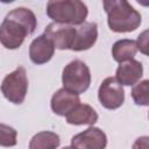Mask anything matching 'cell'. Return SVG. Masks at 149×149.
<instances>
[{
    "instance_id": "1",
    "label": "cell",
    "mask_w": 149,
    "mask_h": 149,
    "mask_svg": "<svg viewBox=\"0 0 149 149\" xmlns=\"http://www.w3.org/2000/svg\"><path fill=\"white\" fill-rule=\"evenodd\" d=\"M37 26L35 14L26 8L17 7L10 10L0 26V41L6 49H17Z\"/></svg>"
},
{
    "instance_id": "2",
    "label": "cell",
    "mask_w": 149,
    "mask_h": 149,
    "mask_svg": "<svg viewBox=\"0 0 149 149\" xmlns=\"http://www.w3.org/2000/svg\"><path fill=\"white\" fill-rule=\"evenodd\" d=\"M104 8L111 30L115 33H129L141 24V14L126 0H105Z\"/></svg>"
},
{
    "instance_id": "3",
    "label": "cell",
    "mask_w": 149,
    "mask_h": 149,
    "mask_svg": "<svg viewBox=\"0 0 149 149\" xmlns=\"http://www.w3.org/2000/svg\"><path fill=\"white\" fill-rule=\"evenodd\" d=\"M87 7L79 0L49 1L47 3V15L57 23L83 24L87 16Z\"/></svg>"
},
{
    "instance_id": "4",
    "label": "cell",
    "mask_w": 149,
    "mask_h": 149,
    "mask_svg": "<svg viewBox=\"0 0 149 149\" xmlns=\"http://www.w3.org/2000/svg\"><path fill=\"white\" fill-rule=\"evenodd\" d=\"M62 83L65 90L76 94L84 93L91 84V72L88 66L80 59L70 62L63 69Z\"/></svg>"
},
{
    "instance_id": "5",
    "label": "cell",
    "mask_w": 149,
    "mask_h": 149,
    "mask_svg": "<svg viewBox=\"0 0 149 149\" xmlns=\"http://www.w3.org/2000/svg\"><path fill=\"white\" fill-rule=\"evenodd\" d=\"M28 91V78L23 66H19L13 72L7 74L1 84L3 97L13 104L20 105L23 102Z\"/></svg>"
},
{
    "instance_id": "6",
    "label": "cell",
    "mask_w": 149,
    "mask_h": 149,
    "mask_svg": "<svg viewBox=\"0 0 149 149\" xmlns=\"http://www.w3.org/2000/svg\"><path fill=\"white\" fill-rule=\"evenodd\" d=\"M98 98L105 108L116 109L125 101V91L116 78L108 77L100 84L98 90Z\"/></svg>"
},
{
    "instance_id": "7",
    "label": "cell",
    "mask_w": 149,
    "mask_h": 149,
    "mask_svg": "<svg viewBox=\"0 0 149 149\" xmlns=\"http://www.w3.org/2000/svg\"><path fill=\"white\" fill-rule=\"evenodd\" d=\"M76 34H77V28L70 24L57 23V22H52L48 24L44 29V35L54 43L55 48L59 50L71 49L74 42Z\"/></svg>"
},
{
    "instance_id": "8",
    "label": "cell",
    "mask_w": 149,
    "mask_h": 149,
    "mask_svg": "<svg viewBox=\"0 0 149 149\" xmlns=\"http://www.w3.org/2000/svg\"><path fill=\"white\" fill-rule=\"evenodd\" d=\"M71 146L76 149H105L107 146L106 134L97 127H88L71 139Z\"/></svg>"
},
{
    "instance_id": "9",
    "label": "cell",
    "mask_w": 149,
    "mask_h": 149,
    "mask_svg": "<svg viewBox=\"0 0 149 149\" xmlns=\"http://www.w3.org/2000/svg\"><path fill=\"white\" fill-rule=\"evenodd\" d=\"M79 102L80 99L78 94L70 92L63 87L59 88L56 93H54L50 101V106L55 114L66 116L76 106L79 105Z\"/></svg>"
},
{
    "instance_id": "10",
    "label": "cell",
    "mask_w": 149,
    "mask_h": 149,
    "mask_svg": "<svg viewBox=\"0 0 149 149\" xmlns=\"http://www.w3.org/2000/svg\"><path fill=\"white\" fill-rule=\"evenodd\" d=\"M55 52L54 43L43 34L37 36L29 45V57L33 63L40 65L49 62Z\"/></svg>"
},
{
    "instance_id": "11",
    "label": "cell",
    "mask_w": 149,
    "mask_h": 149,
    "mask_svg": "<svg viewBox=\"0 0 149 149\" xmlns=\"http://www.w3.org/2000/svg\"><path fill=\"white\" fill-rule=\"evenodd\" d=\"M98 38V26L95 22H84L77 28V34L71 50L84 51L93 47Z\"/></svg>"
},
{
    "instance_id": "12",
    "label": "cell",
    "mask_w": 149,
    "mask_h": 149,
    "mask_svg": "<svg viewBox=\"0 0 149 149\" xmlns=\"http://www.w3.org/2000/svg\"><path fill=\"white\" fill-rule=\"evenodd\" d=\"M143 76V66L141 62L136 59H130L128 62L121 63L115 72V78L121 85L130 86L136 84Z\"/></svg>"
},
{
    "instance_id": "13",
    "label": "cell",
    "mask_w": 149,
    "mask_h": 149,
    "mask_svg": "<svg viewBox=\"0 0 149 149\" xmlns=\"http://www.w3.org/2000/svg\"><path fill=\"white\" fill-rule=\"evenodd\" d=\"M66 122L70 125H94L98 121V113L87 104H79L66 116Z\"/></svg>"
},
{
    "instance_id": "14",
    "label": "cell",
    "mask_w": 149,
    "mask_h": 149,
    "mask_svg": "<svg viewBox=\"0 0 149 149\" xmlns=\"http://www.w3.org/2000/svg\"><path fill=\"white\" fill-rule=\"evenodd\" d=\"M139 48L137 43L134 40H119L116 41L112 47V56L114 61L118 63H125L130 59H134V56L136 55Z\"/></svg>"
},
{
    "instance_id": "15",
    "label": "cell",
    "mask_w": 149,
    "mask_h": 149,
    "mask_svg": "<svg viewBox=\"0 0 149 149\" xmlns=\"http://www.w3.org/2000/svg\"><path fill=\"white\" fill-rule=\"evenodd\" d=\"M59 136L54 132H40L35 134L30 142L29 149H57L59 147Z\"/></svg>"
},
{
    "instance_id": "16",
    "label": "cell",
    "mask_w": 149,
    "mask_h": 149,
    "mask_svg": "<svg viewBox=\"0 0 149 149\" xmlns=\"http://www.w3.org/2000/svg\"><path fill=\"white\" fill-rule=\"evenodd\" d=\"M132 98L139 106H149V79H144L134 85Z\"/></svg>"
},
{
    "instance_id": "17",
    "label": "cell",
    "mask_w": 149,
    "mask_h": 149,
    "mask_svg": "<svg viewBox=\"0 0 149 149\" xmlns=\"http://www.w3.org/2000/svg\"><path fill=\"white\" fill-rule=\"evenodd\" d=\"M0 144L2 147H13L16 144V130L9 126H6L5 123L0 125Z\"/></svg>"
},
{
    "instance_id": "18",
    "label": "cell",
    "mask_w": 149,
    "mask_h": 149,
    "mask_svg": "<svg viewBox=\"0 0 149 149\" xmlns=\"http://www.w3.org/2000/svg\"><path fill=\"white\" fill-rule=\"evenodd\" d=\"M136 43H137L139 50H140L143 55H146V56L149 57V28L146 29V30H143V31L137 36Z\"/></svg>"
},
{
    "instance_id": "19",
    "label": "cell",
    "mask_w": 149,
    "mask_h": 149,
    "mask_svg": "<svg viewBox=\"0 0 149 149\" xmlns=\"http://www.w3.org/2000/svg\"><path fill=\"white\" fill-rule=\"evenodd\" d=\"M133 149H149V136L137 137L133 144Z\"/></svg>"
},
{
    "instance_id": "20",
    "label": "cell",
    "mask_w": 149,
    "mask_h": 149,
    "mask_svg": "<svg viewBox=\"0 0 149 149\" xmlns=\"http://www.w3.org/2000/svg\"><path fill=\"white\" fill-rule=\"evenodd\" d=\"M62 149H76V148H73V147L71 146V147H64V148H62Z\"/></svg>"
},
{
    "instance_id": "21",
    "label": "cell",
    "mask_w": 149,
    "mask_h": 149,
    "mask_svg": "<svg viewBox=\"0 0 149 149\" xmlns=\"http://www.w3.org/2000/svg\"><path fill=\"white\" fill-rule=\"evenodd\" d=\"M148 116H149V115H148Z\"/></svg>"
}]
</instances>
